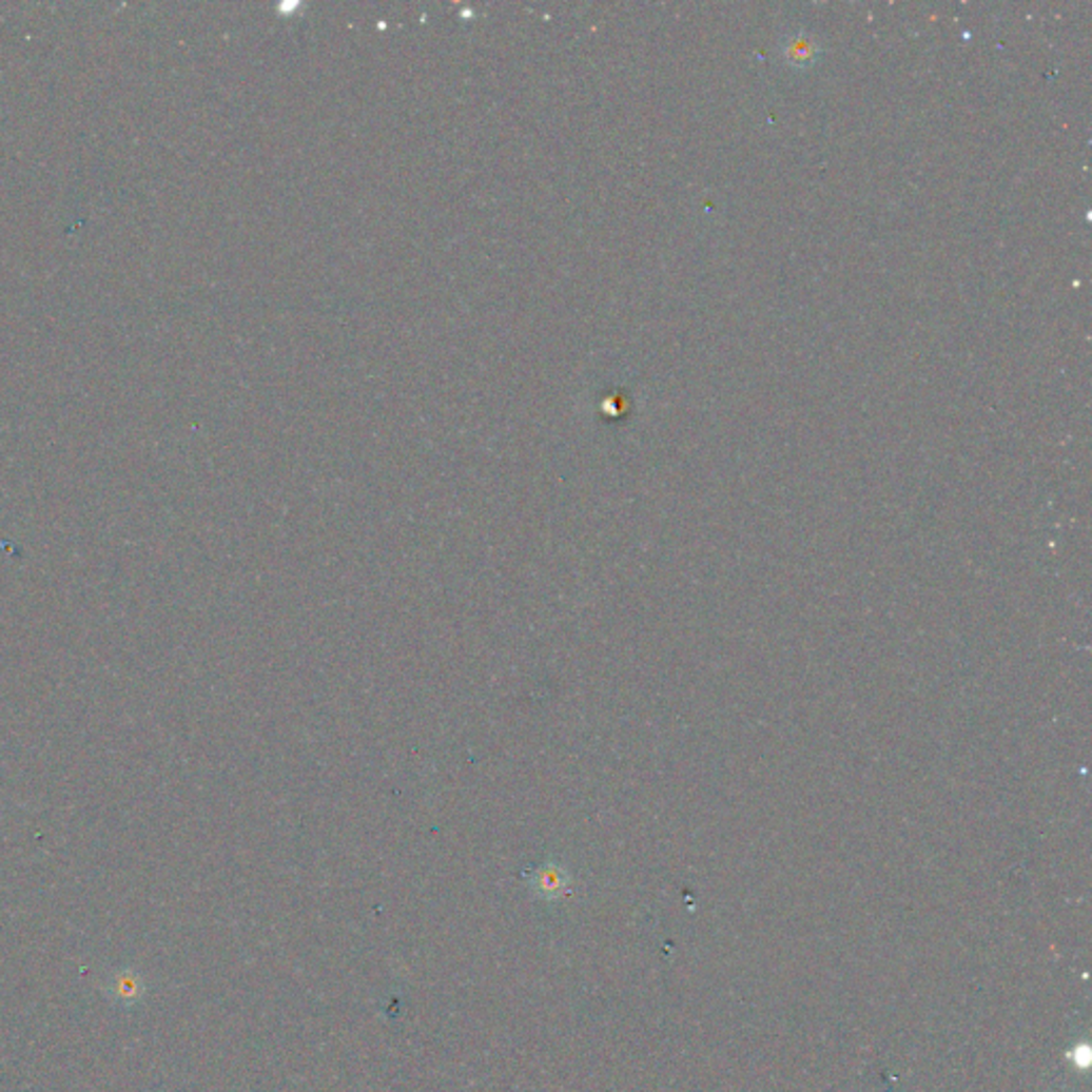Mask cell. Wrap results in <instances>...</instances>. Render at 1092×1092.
<instances>
[{
    "label": "cell",
    "instance_id": "6da1fadb",
    "mask_svg": "<svg viewBox=\"0 0 1092 1092\" xmlns=\"http://www.w3.org/2000/svg\"><path fill=\"white\" fill-rule=\"evenodd\" d=\"M525 877H527V883H529L531 892L538 898H544V900L562 898L568 892V885H570V875L558 862L540 864L531 873H527Z\"/></svg>",
    "mask_w": 1092,
    "mask_h": 1092
},
{
    "label": "cell",
    "instance_id": "7a4b0ae2",
    "mask_svg": "<svg viewBox=\"0 0 1092 1092\" xmlns=\"http://www.w3.org/2000/svg\"><path fill=\"white\" fill-rule=\"evenodd\" d=\"M108 992L120 1006H133L139 1003L141 996L145 994V983L139 973L135 971H120L112 977Z\"/></svg>",
    "mask_w": 1092,
    "mask_h": 1092
}]
</instances>
